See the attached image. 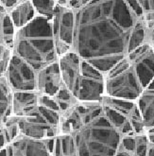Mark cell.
I'll use <instances>...</instances> for the list:
<instances>
[{
    "label": "cell",
    "mask_w": 154,
    "mask_h": 156,
    "mask_svg": "<svg viewBox=\"0 0 154 156\" xmlns=\"http://www.w3.org/2000/svg\"><path fill=\"white\" fill-rule=\"evenodd\" d=\"M9 60H10V59L4 60L2 62H0V78H3L4 75H5V72H6V68H7V66H8Z\"/></svg>",
    "instance_id": "obj_29"
},
{
    "label": "cell",
    "mask_w": 154,
    "mask_h": 156,
    "mask_svg": "<svg viewBox=\"0 0 154 156\" xmlns=\"http://www.w3.org/2000/svg\"><path fill=\"white\" fill-rule=\"evenodd\" d=\"M74 96L81 102H101L105 96V75L85 60L81 61Z\"/></svg>",
    "instance_id": "obj_6"
},
{
    "label": "cell",
    "mask_w": 154,
    "mask_h": 156,
    "mask_svg": "<svg viewBox=\"0 0 154 156\" xmlns=\"http://www.w3.org/2000/svg\"><path fill=\"white\" fill-rule=\"evenodd\" d=\"M150 30L147 26L143 18L137 20L131 30L129 42H128V54L141 45L149 43Z\"/></svg>",
    "instance_id": "obj_18"
},
{
    "label": "cell",
    "mask_w": 154,
    "mask_h": 156,
    "mask_svg": "<svg viewBox=\"0 0 154 156\" xmlns=\"http://www.w3.org/2000/svg\"><path fill=\"white\" fill-rule=\"evenodd\" d=\"M12 91L8 85L5 78H0V122L4 123L11 115V102Z\"/></svg>",
    "instance_id": "obj_20"
},
{
    "label": "cell",
    "mask_w": 154,
    "mask_h": 156,
    "mask_svg": "<svg viewBox=\"0 0 154 156\" xmlns=\"http://www.w3.org/2000/svg\"><path fill=\"white\" fill-rule=\"evenodd\" d=\"M52 156H78L75 137L73 134H59L54 141Z\"/></svg>",
    "instance_id": "obj_19"
},
{
    "label": "cell",
    "mask_w": 154,
    "mask_h": 156,
    "mask_svg": "<svg viewBox=\"0 0 154 156\" xmlns=\"http://www.w3.org/2000/svg\"><path fill=\"white\" fill-rule=\"evenodd\" d=\"M101 115V102L79 101L67 114L61 116L60 134H74L84 125Z\"/></svg>",
    "instance_id": "obj_7"
},
{
    "label": "cell",
    "mask_w": 154,
    "mask_h": 156,
    "mask_svg": "<svg viewBox=\"0 0 154 156\" xmlns=\"http://www.w3.org/2000/svg\"><path fill=\"white\" fill-rule=\"evenodd\" d=\"M2 127H3V123H2V122H0V131H1Z\"/></svg>",
    "instance_id": "obj_36"
},
{
    "label": "cell",
    "mask_w": 154,
    "mask_h": 156,
    "mask_svg": "<svg viewBox=\"0 0 154 156\" xmlns=\"http://www.w3.org/2000/svg\"><path fill=\"white\" fill-rule=\"evenodd\" d=\"M54 98H55L56 102L58 104L61 116L67 114L70 110L79 102V100L76 98V97L73 95V93L70 92L63 85L58 91V93L56 94L55 97H54Z\"/></svg>",
    "instance_id": "obj_21"
},
{
    "label": "cell",
    "mask_w": 154,
    "mask_h": 156,
    "mask_svg": "<svg viewBox=\"0 0 154 156\" xmlns=\"http://www.w3.org/2000/svg\"><path fill=\"white\" fill-rule=\"evenodd\" d=\"M137 20L127 1H86L76 12L73 51L106 75L128 55L130 33Z\"/></svg>",
    "instance_id": "obj_1"
},
{
    "label": "cell",
    "mask_w": 154,
    "mask_h": 156,
    "mask_svg": "<svg viewBox=\"0 0 154 156\" xmlns=\"http://www.w3.org/2000/svg\"><path fill=\"white\" fill-rule=\"evenodd\" d=\"M15 118L19 127L20 135L38 140H48L55 138L60 134L58 128L51 126L41 115L39 108L30 116Z\"/></svg>",
    "instance_id": "obj_9"
},
{
    "label": "cell",
    "mask_w": 154,
    "mask_h": 156,
    "mask_svg": "<svg viewBox=\"0 0 154 156\" xmlns=\"http://www.w3.org/2000/svg\"><path fill=\"white\" fill-rule=\"evenodd\" d=\"M127 4H128V6L130 7L133 14L136 16L138 19L143 18L144 12H143V10H142L140 4H139V1H127Z\"/></svg>",
    "instance_id": "obj_25"
},
{
    "label": "cell",
    "mask_w": 154,
    "mask_h": 156,
    "mask_svg": "<svg viewBox=\"0 0 154 156\" xmlns=\"http://www.w3.org/2000/svg\"><path fill=\"white\" fill-rule=\"evenodd\" d=\"M0 156H9V152H8V149H7V146L5 148L0 150Z\"/></svg>",
    "instance_id": "obj_34"
},
{
    "label": "cell",
    "mask_w": 154,
    "mask_h": 156,
    "mask_svg": "<svg viewBox=\"0 0 154 156\" xmlns=\"http://www.w3.org/2000/svg\"><path fill=\"white\" fill-rule=\"evenodd\" d=\"M12 53L38 71L58 61L52 20L37 16L15 31Z\"/></svg>",
    "instance_id": "obj_2"
},
{
    "label": "cell",
    "mask_w": 154,
    "mask_h": 156,
    "mask_svg": "<svg viewBox=\"0 0 154 156\" xmlns=\"http://www.w3.org/2000/svg\"><path fill=\"white\" fill-rule=\"evenodd\" d=\"M147 156H154V144L149 143V151H148Z\"/></svg>",
    "instance_id": "obj_33"
},
{
    "label": "cell",
    "mask_w": 154,
    "mask_h": 156,
    "mask_svg": "<svg viewBox=\"0 0 154 156\" xmlns=\"http://www.w3.org/2000/svg\"><path fill=\"white\" fill-rule=\"evenodd\" d=\"M6 15H7V12H5V10L1 6V4H0V45H3V44L8 45L6 41H5L4 33H3V24H4V19H5ZM8 47L11 48L10 45H8Z\"/></svg>",
    "instance_id": "obj_26"
},
{
    "label": "cell",
    "mask_w": 154,
    "mask_h": 156,
    "mask_svg": "<svg viewBox=\"0 0 154 156\" xmlns=\"http://www.w3.org/2000/svg\"><path fill=\"white\" fill-rule=\"evenodd\" d=\"M31 1L37 16L47 18L48 20L53 19L57 8V1H55V0H47V1L31 0Z\"/></svg>",
    "instance_id": "obj_22"
},
{
    "label": "cell",
    "mask_w": 154,
    "mask_h": 156,
    "mask_svg": "<svg viewBox=\"0 0 154 156\" xmlns=\"http://www.w3.org/2000/svg\"><path fill=\"white\" fill-rule=\"evenodd\" d=\"M81 59L73 50L58 58V66L62 80V84L74 95L80 76Z\"/></svg>",
    "instance_id": "obj_13"
},
{
    "label": "cell",
    "mask_w": 154,
    "mask_h": 156,
    "mask_svg": "<svg viewBox=\"0 0 154 156\" xmlns=\"http://www.w3.org/2000/svg\"><path fill=\"white\" fill-rule=\"evenodd\" d=\"M149 44L154 48V27L151 29L149 33Z\"/></svg>",
    "instance_id": "obj_32"
},
{
    "label": "cell",
    "mask_w": 154,
    "mask_h": 156,
    "mask_svg": "<svg viewBox=\"0 0 154 156\" xmlns=\"http://www.w3.org/2000/svg\"><path fill=\"white\" fill-rule=\"evenodd\" d=\"M21 0H0V4L3 7L5 12L9 13L20 3Z\"/></svg>",
    "instance_id": "obj_27"
},
{
    "label": "cell",
    "mask_w": 154,
    "mask_h": 156,
    "mask_svg": "<svg viewBox=\"0 0 154 156\" xmlns=\"http://www.w3.org/2000/svg\"><path fill=\"white\" fill-rule=\"evenodd\" d=\"M119 149L134 154V152H135V134H128V135L121 136Z\"/></svg>",
    "instance_id": "obj_24"
},
{
    "label": "cell",
    "mask_w": 154,
    "mask_h": 156,
    "mask_svg": "<svg viewBox=\"0 0 154 156\" xmlns=\"http://www.w3.org/2000/svg\"><path fill=\"white\" fill-rule=\"evenodd\" d=\"M139 4L142 8L144 14L154 12V0H140Z\"/></svg>",
    "instance_id": "obj_28"
},
{
    "label": "cell",
    "mask_w": 154,
    "mask_h": 156,
    "mask_svg": "<svg viewBox=\"0 0 154 156\" xmlns=\"http://www.w3.org/2000/svg\"><path fill=\"white\" fill-rule=\"evenodd\" d=\"M38 100L37 92H12L11 115L15 117L31 115L38 108Z\"/></svg>",
    "instance_id": "obj_14"
},
{
    "label": "cell",
    "mask_w": 154,
    "mask_h": 156,
    "mask_svg": "<svg viewBox=\"0 0 154 156\" xmlns=\"http://www.w3.org/2000/svg\"><path fill=\"white\" fill-rule=\"evenodd\" d=\"M147 89V88H146ZM148 89H154V79L151 80V82L149 83V85L148 86Z\"/></svg>",
    "instance_id": "obj_35"
},
{
    "label": "cell",
    "mask_w": 154,
    "mask_h": 156,
    "mask_svg": "<svg viewBox=\"0 0 154 156\" xmlns=\"http://www.w3.org/2000/svg\"><path fill=\"white\" fill-rule=\"evenodd\" d=\"M144 87L127 56L105 75V96L136 101Z\"/></svg>",
    "instance_id": "obj_4"
},
{
    "label": "cell",
    "mask_w": 154,
    "mask_h": 156,
    "mask_svg": "<svg viewBox=\"0 0 154 156\" xmlns=\"http://www.w3.org/2000/svg\"><path fill=\"white\" fill-rule=\"evenodd\" d=\"M114 156H135L133 153H131V152H128L126 151H123L121 149L118 148V150H117V151L115 152Z\"/></svg>",
    "instance_id": "obj_31"
},
{
    "label": "cell",
    "mask_w": 154,
    "mask_h": 156,
    "mask_svg": "<svg viewBox=\"0 0 154 156\" xmlns=\"http://www.w3.org/2000/svg\"><path fill=\"white\" fill-rule=\"evenodd\" d=\"M144 89L154 79V48L148 43L127 55Z\"/></svg>",
    "instance_id": "obj_10"
},
{
    "label": "cell",
    "mask_w": 154,
    "mask_h": 156,
    "mask_svg": "<svg viewBox=\"0 0 154 156\" xmlns=\"http://www.w3.org/2000/svg\"><path fill=\"white\" fill-rule=\"evenodd\" d=\"M147 134H148V138H149V143L154 144V127L147 130Z\"/></svg>",
    "instance_id": "obj_30"
},
{
    "label": "cell",
    "mask_w": 154,
    "mask_h": 156,
    "mask_svg": "<svg viewBox=\"0 0 154 156\" xmlns=\"http://www.w3.org/2000/svg\"><path fill=\"white\" fill-rule=\"evenodd\" d=\"M149 147V141L147 132L135 134V156H147Z\"/></svg>",
    "instance_id": "obj_23"
},
{
    "label": "cell",
    "mask_w": 154,
    "mask_h": 156,
    "mask_svg": "<svg viewBox=\"0 0 154 156\" xmlns=\"http://www.w3.org/2000/svg\"><path fill=\"white\" fill-rule=\"evenodd\" d=\"M8 15L10 16L15 31L28 26L37 17L31 0H21L20 3L9 12Z\"/></svg>",
    "instance_id": "obj_15"
},
{
    "label": "cell",
    "mask_w": 154,
    "mask_h": 156,
    "mask_svg": "<svg viewBox=\"0 0 154 156\" xmlns=\"http://www.w3.org/2000/svg\"><path fill=\"white\" fill-rule=\"evenodd\" d=\"M146 129L154 127V89H145L136 100Z\"/></svg>",
    "instance_id": "obj_17"
},
{
    "label": "cell",
    "mask_w": 154,
    "mask_h": 156,
    "mask_svg": "<svg viewBox=\"0 0 154 156\" xmlns=\"http://www.w3.org/2000/svg\"><path fill=\"white\" fill-rule=\"evenodd\" d=\"M73 135L78 156H114L121 140L120 133L111 125L103 114Z\"/></svg>",
    "instance_id": "obj_3"
},
{
    "label": "cell",
    "mask_w": 154,
    "mask_h": 156,
    "mask_svg": "<svg viewBox=\"0 0 154 156\" xmlns=\"http://www.w3.org/2000/svg\"><path fill=\"white\" fill-rule=\"evenodd\" d=\"M55 138L38 140L19 135L7 145L9 156H52Z\"/></svg>",
    "instance_id": "obj_11"
},
{
    "label": "cell",
    "mask_w": 154,
    "mask_h": 156,
    "mask_svg": "<svg viewBox=\"0 0 154 156\" xmlns=\"http://www.w3.org/2000/svg\"><path fill=\"white\" fill-rule=\"evenodd\" d=\"M62 85L58 62L38 70L36 73V92L39 95L54 98Z\"/></svg>",
    "instance_id": "obj_12"
},
{
    "label": "cell",
    "mask_w": 154,
    "mask_h": 156,
    "mask_svg": "<svg viewBox=\"0 0 154 156\" xmlns=\"http://www.w3.org/2000/svg\"><path fill=\"white\" fill-rule=\"evenodd\" d=\"M101 104L103 106L114 110L117 113L124 115L127 119H129L130 121L136 120V119H142L136 101L104 96L101 100Z\"/></svg>",
    "instance_id": "obj_16"
},
{
    "label": "cell",
    "mask_w": 154,
    "mask_h": 156,
    "mask_svg": "<svg viewBox=\"0 0 154 156\" xmlns=\"http://www.w3.org/2000/svg\"><path fill=\"white\" fill-rule=\"evenodd\" d=\"M76 26V12L65 5V1H57L55 15L52 19V29L57 57L73 50V40Z\"/></svg>",
    "instance_id": "obj_5"
},
{
    "label": "cell",
    "mask_w": 154,
    "mask_h": 156,
    "mask_svg": "<svg viewBox=\"0 0 154 156\" xmlns=\"http://www.w3.org/2000/svg\"><path fill=\"white\" fill-rule=\"evenodd\" d=\"M36 73L30 65L12 53L4 78L12 92H36Z\"/></svg>",
    "instance_id": "obj_8"
}]
</instances>
